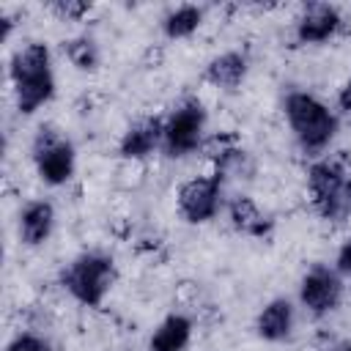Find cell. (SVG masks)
<instances>
[{
    "instance_id": "1",
    "label": "cell",
    "mask_w": 351,
    "mask_h": 351,
    "mask_svg": "<svg viewBox=\"0 0 351 351\" xmlns=\"http://www.w3.org/2000/svg\"><path fill=\"white\" fill-rule=\"evenodd\" d=\"M8 80L19 115H33L55 96L52 49L47 41H22L8 58Z\"/></svg>"
},
{
    "instance_id": "2",
    "label": "cell",
    "mask_w": 351,
    "mask_h": 351,
    "mask_svg": "<svg viewBox=\"0 0 351 351\" xmlns=\"http://www.w3.org/2000/svg\"><path fill=\"white\" fill-rule=\"evenodd\" d=\"M285 123L302 154L318 159L329 151L340 132V115L310 90H291L282 96Z\"/></svg>"
},
{
    "instance_id": "3",
    "label": "cell",
    "mask_w": 351,
    "mask_h": 351,
    "mask_svg": "<svg viewBox=\"0 0 351 351\" xmlns=\"http://www.w3.org/2000/svg\"><path fill=\"white\" fill-rule=\"evenodd\" d=\"M307 195L315 214L332 225L351 219V170L340 156H318L307 165Z\"/></svg>"
},
{
    "instance_id": "4",
    "label": "cell",
    "mask_w": 351,
    "mask_h": 351,
    "mask_svg": "<svg viewBox=\"0 0 351 351\" xmlns=\"http://www.w3.org/2000/svg\"><path fill=\"white\" fill-rule=\"evenodd\" d=\"M118 282V266L104 252H80L60 269L63 291L82 307H101Z\"/></svg>"
},
{
    "instance_id": "5",
    "label": "cell",
    "mask_w": 351,
    "mask_h": 351,
    "mask_svg": "<svg viewBox=\"0 0 351 351\" xmlns=\"http://www.w3.org/2000/svg\"><path fill=\"white\" fill-rule=\"evenodd\" d=\"M206 123H208L206 104L197 96H184L165 115L162 154L167 159H184L197 154L206 143Z\"/></svg>"
},
{
    "instance_id": "6",
    "label": "cell",
    "mask_w": 351,
    "mask_h": 351,
    "mask_svg": "<svg viewBox=\"0 0 351 351\" xmlns=\"http://www.w3.org/2000/svg\"><path fill=\"white\" fill-rule=\"evenodd\" d=\"M30 159L41 184L58 189L74 178L77 170V151L69 137H63L52 123L36 129L30 140Z\"/></svg>"
},
{
    "instance_id": "7",
    "label": "cell",
    "mask_w": 351,
    "mask_h": 351,
    "mask_svg": "<svg viewBox=\"0 0 351 351\" xmlns=\"http://www.w3.org/2000/svg\"><path fill=\"white\" fill-rule=\"evenodd\" d=\"M225 178L219 173H200L186 178L176 192V208L184 222L206 225L225 211Z\"/></svg>"
},
{
    "instance_id": "8",
    "label": "cell",
    "mask_w": 351,
    "mask_h": 351,
    "mask_svg": "<svg viewBox=\"0 0 351 351\" xmlns=\"http://www.w3.org/2000/svg\"><path fill=\"white\" fill-rule=\"evenodd\" d=\"M346 296V280L335 266L313 263L299 280V307L313 318L332 315Z\"/></svg>"
},
{
    "instance_id": "9",
    "label": "cell",
    "mask_w": 351,
    "mask_h": 351,
    "mask_svg": "<svg viewBox=\"0 0 351 351\" xmlns=\"http://www.w3.org/2000/svg\"><path fill=\"white\" fill-rule=\"evenodd\" d=\"M346 19L343 11L332 3H310L302 5L296 19H293V38L302 47H318L340 36Z\"/></svg>"
},
{
    "instance_id": "10",
    "label": "cell",
    "mask_w": 351,
    "mask_h": 351,
    "mask_svg": "<svg viewBox=\"0 0 351 351\" xmlns=\"http://www.w3.org/2000/svg\"><path fill=\"white\" fill-rule=\"evenodd\" d=\"M162 140H165V115H143L123 129L118 140V154L126 162H145L162 151Z\"/></svg>"
},
{
    "instance_id": "11",
    "label": "cell",
    "mask_w": 351,
    "mask_h": 351,
    "mask_svg": "<svg viewBox=\"0 0 351 351\" xmlns=\"http://www.w3.org/2000/svg\"><path fill=\"white\" fill-rule=\"evenodd\" d=\"M293 326H296V307L285 296L269 299L255 315V335L263 343H285V340H291L293 337Z\"/></svg>"
},
{
    "instance_id": "12",
    "label": "cell",
    "mask_w": 351,
    "mask_h": 351,
    "mask_svg": "<svg viewBox=\"0 0 351 351\" xmlns=\"http://www.w3.org/2000/svg\"><path fill=\"white\" fill-rule=\"evenodd\" d=\"M55 230V206L44 197L27 200L16 217V233L25 247H41Z\"/></svg>"
},
{
    "instance_id": "13",
    "label": "cell",
    "mask_w": 351,
    "mask_h": 351,
    "mask_svg": "<svg viewBox=\"0 0 351 351\" xmlns=\"http://www.w3.org/2000/svg\"><path fill=\"white\" fill-rule=\"evenodd\" d=\"M247 74H250V58L241 49H225L214 55L203 69V80L217 90H239Z\"/></svg>"
},
{
    "instance_id": "14",
    "label": "cell",
    "mask_w": 351,
    "mask_h": 351,
    "mask_svg": "<svg viewBox=\"0 0 351 351\" xmlns=\"http://www.w3.org/2000/svg\"><path fill=\"white\" fill-rule=\"evenodd\" d=\"M225 214L228 222L236 233L250 236V239H266L271 233V219L269 214H263V208L250 197V195H233L225 203Z\"/></svg>"
},
{
    "instance_id": "15",
    "label": "cell",
    "mask_w": 351,
    "mask_h": 351,
    "mask_svg": "<svg viewBox=\"0 0 351 351\" xmlns=\"http://www.w3.org/2000/svg\"><path fill=\"white\" fill-rule=\"evenodd\" d=\"M195 335V324L184 313L165 315L148 337V351H186Z\"/></svg>"
},
{
    "instance_id": "16",
    "label": "cell",
    "mask_w": 351,
    "mask_h": 351,
    "mask_svg": "<svg viewBox=\"0 0 351 351\" xmlns=\"http://www.w3.org/2000/svg\"><path fill=\"white\" fill-rule=\"evenodd\" d=\"M203 16H206V11H203L200 5H195V3L176 5V8H170V11L162 16V33H165V38H170V41L189 38V36H195V33L200 30Z\"/></svg>"
},
{
    "instance_id": "17",
    "label": "cell",
    "mask_w": 351,
    "mask_h": 351,
    "mask_svg": "<svg viewBox=\"0 0 351 351\" xmlns=\"http://www.w3.org/2000/svg\"><path fill=\"white\" fill-rule=\"evenodd\" d=\"M63 55L66 60L77 69V71H96L99 63H101V52H99V44L93 36L88 33H80V36H71L63 41Z\"/></svg>"
},
{
    "instance_id": "18",
    "label": "cell",
    "mask_w": 351,
    "mask_h": 351,
    "mask_svg": "<svg viewBox=\"0 0 351 351\" xmlns=\"http://www.w3.org/2000/svg\"><path fill=\"white\" fill-rule=\"evenodd\" d=\"M3 351H52V343L47 335H41L36 329H22L8 337Z\"/></svg>"
},
{
    "instance_id": "19",
    "label": "cell",
    "mask_w": 351,
    "mask_h": 351,
    "mask_svg": "<svg viewBox=\"0 0 351 351\" xmlns=\"http://www.w3.org/2000/svg\"><path fill=\"white\" fill-rule=\"evenodd\" d=\"M49 14L52 16H58L60 22H82L88 14H90V3H85V0H52L49 5Z\"/></svg>"
},
{
    "instance_id": "20",
    "label": "cell",
    "mask_w": 351,
    "mask_h": 351,
    "mask_svg": "<svg viewBox=\"0 0 351 351\" xmlns=\"http://www.w3.org/2000/svg\"><path fill=\"white\" fill-rule=\"evenodd\" d=\"M335 269L340 271L343 280H351V236L340 241V247L335 252Z\"/></svg>"
},
{
    "instance_id": "21",
    "label": "cell",
    "mask_w": 351,
    "mask_h": 351,
    "mask_svg": "<svg viewBox=\"0 0 351 351\" xmlns=\"http://www.w3.org/2000/svg\"><path fill=\"white\" fill-rule=\"evenodd\" d=\"M337 115H343L351 123V80H346L337 90Z\"/></svg>"
},
{
    "instance_id": "22",
    "label": "cell",
    "mask_w": 351,
    "mask_h": 351,
    "mask_svg": "<svg viewBox=\"0 0 351 351\" xmlns=\"http://www.w3.org/2000/svg\"><path fill=\"white\" fill-rule=\"evenodd\" d=\"M321 351H351V340H335V343L324 346Z\"/></svg>"
},
{
    "instance_id": "23",
    "label": "cell",
    "mask_w": 351,
    "mask_h": 351,
    "mask_svg": "<svg viewBox=\"0 0 351 351\" xmlns=\"http://www.w3.org/2000/svg\"><path fill=\"white\" fill-rule=\"evenodd\" d=\"M348 80H351V77H348Z\"/></svg>"
}]
</instances>
